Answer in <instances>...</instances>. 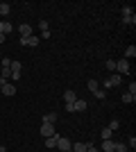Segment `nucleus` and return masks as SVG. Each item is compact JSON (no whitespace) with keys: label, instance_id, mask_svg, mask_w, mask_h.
<instances>
[{"label":"nucleus","instance_id":"35","mask_svg":"<svg viewBox=\"0 0 136 152\" xmlns=\"http://www.w3.org/2000/svg\"><path fill=\"white\" fill-rule=\"evenodd\" d=\"M0 89H2V86H0Z\"/></svg>","mask_w":136,"mask_h":152},{"label":"nucleus","instance_id":"1","mask_svg":"<svg viewBox=\"0 0 136 152\" xmlns=\"http://www.w3.org/2000/svg\"><path fill=\"white\" fill-rule=\"evenodd\" d=\"M116 73L120 77L127 75V73H129V59H118V61H116Z\"/></svg>","mask_w":136,"mask_h":152},{"label":"nucleus","instance_id":"32","mask_svg":"<svg viewBox=\"0 0 136 152\" xmlns=\"http://www.w3.org/2000/svg\"><path fill=\"white\" fill-rule=\"evenodd\" d=\"M0 43H5V34L2 32H0Z\"/></svg>","mask_w":136,"mask_h":152},{"label":"nucleus","instance_id":"9","mask_svg":"<svg viewBox=\"0 0 136 152\" xmlns=\"http://www.w3.org/2000/svg\"><path fill=\"white\" fill-rule=\"evenodd\" d=\"M0 93H2V95H16V86H14L12 82H7V84H2Z\"/></svg>","mask_w":136,"mask_h":152},{"label":"nucleus","instance_id":"23","mask_svg":"<svg viewBox=\"0 0 136 152\" xmlns=\"http://www.w3.org/2000/svg\"><path fill=\"white\" fill-rule=\"evenodd\" d=\"M93 95H95L97 100H104V98H107V91H102V89H97V91H95V93H93Z\"/></svg>","mask_w":136,"mask_h":152},{"label":"nucleus","instance_id":"20","mask_svg":"<svg viewBox=\"0 0 136 152\" xmlns=\"http://www.w3.org/2000/svg\"><path fill=\"white\" fill-rule=\"evenodd\" d=\"M73 152H86V143H73Z\"/></svg>","mask_w":136,"mask_h":152},{"label":"nucleus","instance_id":"26","mask_svg":"<svg viewBox=\"0 0 136 152\" xmlns=\"http://www.w3.org/2000/svg\"><path fill=\"white\" fill-rule=\"evenodd\" d=\"M127 148H132V150L136 148V136H129V139H127Z\"/></svg>","mask_w":136,"mask_h":152},{"label":"nucleus","instance_id":"28","mask_svg":"<svg viewBox=\"0 0 136 152\" xmlns=\"http://www.w3.org/2000/svg\"><path fill=\"white\" fill-rule=\"evenodd\" d=\"M86 152H100V150H97L93 143H86Z\"/></svg>","mask_w":136,"mask_h":152},{"label":"nucleus","instance_id":"6","mask_svg":"<svg viewBox=\"0 0 136 152\" xmlns=\"http://www.w3.org/2000/svg\"><path fill=\"white\" fill-rule=\"evenodd\" d=\"M20 43L27 45V48H34V45H39V43H41V39L32 34V37H27V39H20Z\"/></svg>","mask_w":136,"mask_h":152},{"label":"nucleus","instance_id":"5","mask_svg":"<svg viewBox=\"0 0 136 152\" xmlns=\"http://www.w3.org/2000/svg\"><path fill=\"white\" fill-rule=\"evenodd\" d=\"M41 136H45V139H50V136H55V125H48V123H41Z\"/></svg>","mask_w":136,"mask_h":152},{"label":"nucleus","instance_id":"21","mask_svg":"<svg viewBox=\"0 0 136 152\" xmlns=\"http://www.w3.org/2000/svg\"><path fill=\"white\" fill-rule=\"evenodd\" d=\"M123 102H127V104H134V102H136V95L125 93V95H123Z\"/></svg>","mask_w":136,"mask_h":152},{"label":"nucleus","instance_id":"13","mask_svg":"<svg viewBox=\"0 0 136 152\" xmlns=\"http://www.w3.org/2000/svg\"><path fill=\"white\" fill-rule=\"evenodd\" d=\"M57 116H59V114L50 111V114H45V116H43V123H48V125H55V123H57Z\"/></svg>","mask_w":136,"mask_h":152},{"label":"nucleus","instance_id":"7","mask_svg":"<svg viewBox=\"0 0 136 152\" xmlns=\"http://www.w3.org/2000/svg\"><path fill=\"white\" fill-rule=\"evenodd\" d=\"M86 107H89V102L82 100V98H77V100L73 102V111H86Z\"/></svg>","mask_w":136,"mask_h":152},{"label":"nucleus","instance_id":"11","mask_svg":"<svg viewBox=\"0 0 136 152\" xmlns=\"http://www.w3.org/2000/svg\"><path fill=\"white\" fill-rule=\"evenodd\" d=\"M0 32L7 37V34H12V32H14V25H12V23H7V20H0Z\"/></svg>","mask_w":136,"mask_h":152},{"label":"nucleus","instance_id":"16","mask_svg":"<svg viewBox=\"0 0 136 152\" xmlns=\"http://www.w3.org/2000/svg\"><path fill=\"white\" fill-rule=\"evenodd\" d=\"M86 86H89L91 93H95V91L100 89V82H97V80H89V84H86Z\"/></svg>","mask_w":136,"mask_h":152},{"label":"nucleus","instance_id":"25","mask_svg":"<svg viewBox=\"0 0 136 152\" xmlns=\"http://www.w3.org/2000/svg\"><path fill=\"white\" fill-rule=\"evenodd\" d=\"M39 27H41V32H48V30H50V23H48V20H41Z\"/></svg>","mask_w":136,"mask_h":152},{"label":"nucleus","instance_id":"31","mask_svg":"<svg viewBox=\"0 0 136 152\" xmlns=\"http://www.w3.org/2000/svg\"><path fill=\"white\" fill-rule=\"evenodd\" d=\"M9 66H12V59L5 57V59H2V68H9Z\"/></svg>","mask_w":136,"mask_h":152},{"label":"nucleus","instance_id":"14","mask_svg":"<svg viewBox=\"0 0 136 152\" xmlns=\"http://www.w3.org/2000/svg\"><path fill=\"white\" fill-rule=\"evenodd\" d=\"M113 148H116V143L113 141H102V152H113Z\"/></svg>","mask_w":136,"mask_h":152},{"label":"nucleus","instance_id":"3","mask_svg":"<svg viewBox=\"0 0 136 152\" xmlns=\"http://www.w3.org/2000/svg\"><path fill=\"white\" fill-rule=\"evenodd\" d=\"M73 148V143L68 139H64V136H59L57 139V148H55V150H59V152H68Z\"/></svg>","mask_w":136,"mask_h":152},{"label":"nucleus","instance_id":"2","mask_svg":"<svg viewBox=\"0 0 136 152\" xmlns=\"http://www.w3.org/2000/svg\"><path fill=\"white\" fill-rule=\"evenodd\" d=\"M120 82H123V77L118 75V73H113L109 80H104V89H113V86H120Z\"/></svg>","mask_w":136,"mask_h":152},{"label":"nucleus","instance_id":"34","mask_svg":"<svg viewBox=\"0 0 136 152\" xmlns=\"http://www.w3.org/2000/svg\"><path fill=\"white\" fill-rule=\"evenodd\" d=\"M68 152H73V150H68Z\"/></svg>","mask_w":136,"mask_h":152},{"label":"nucleus","instance_id":"24","mask_svg":"<svg viewBox=\"0 0 136 152\" xmlns=\"http://www.w3.org/2000/svg\"><path fill=\"white\" fill-rule=\"evenodd\" d=\"M107 127H109L111 132H116L118 127H120V121H111V123H109V125H107Z\"/></svg>","mask_w":136,"mask_h":152},{"label":"nucleus","instance_id":"15","mask_svg":"<svg viewBox=\"0 0 136 152\" xmlns=\"http://www.w3.org/2000/svg\"><path fill=\"white\" fill-rule=\"evenodd\" d=\"M9 9H12V7L7 5V2H0V18H2V20H5V16L9 14Z\"/></svg>","mask_w":136,"mask_h":152},{"label":"nucleus","instance_id":"12","mask_svg":"<svg viewBox=\"0 0 136 152\" xmlns=\"http://www.w3.org/2000/svg\"><path fill=\"white\" fill-rule=\"evenodd\" d=\"M57 139H59V134H55V136H50V139H45V148H48V150H55V148H57Z\"/></svg>","mask_w":136,"mask_h":152},{"label":"nucleus","instance_id":"30","mask_svg":"<svg viewBox=\"0 0 136 152\" xmlns=\"http://www.w3.org/2000/svg\"><path fill=\"white\" fill-rule=\"evenodd\" d=\"M132 14H134V12H132V7H123V16H132Z\"/></svg>","mask_w":136,"mask_h":152},{"label":"nucleus","instance_id":"4","mask_svg":"<svg viewBox=\"0 0 136 152\" xmlns=\"http://www.w3.org/2000/svg\"><path fill=\"white\" fill-rule=\"evenodd\" d=\"M9 70H12V77H9V80H20V70H23V66H20V61H12V66H9Z\"/></svg>","mask_w":136,"mask_h":152},{"label":"nucleus","instance_id":"22","mask_svg":"<svg viewBox=\"0 0 136 152\" xmlns=\"http://www.w3.org/2000/svg\"><path fill=\"white\" fill-rule=\"evenodd\" d=\"M129 148H127V143H116V148H113V152H127Z\"/></svg>","mask_w":136,"mask_h":152},{"label":"nucleus","instance_id":"10","mask_svg":"<svg viewBox=\"0 0 136 152\" xmlns=\"http://www.w3.org/2000/svg\"><path fill=\"white\" fill-rule=\"evenodd\" d=\"M75 100H77V93H75L73 89H68V91L64 93V102H66V104H73Z\"/></svg>","mask_w":136,"mask_h":152},{"label":"nucleus","instance_id":"18","mask_svg":"<svg viewBox=\"0 0 136 152\" xmlns=\"http://www.w3.org/2000/svg\"><path fill=\"white\" fill-rule=\"evenodd\" d=\"M123 25H136V16H123Z\"/></svg>","mask_w":136,"mask_h":152},{"label":"nucleus","instance_id":"19","mask_svg":"<svg viewBox=\"0 0 136 152\" xmlns=\"http://www.w3.org/2000/svg\"><path fill=\"white\" fill-rule=\"evenodd\" d=\"M100 136H102V141H109V139H111V136H113V132H111L109 127H104L102 132H100Z\"/></svg>","mask_w":136,"mask_h":152},{"label":"nucleus","instance_id":"33","mask_svg":"<svg viewBox=\"0 0 136 152\" xmlns=\"http://www.w3.org/2000/svg\"><path fill=\"white\" fill-rule=\"evenodd\" d=\"M0 152H7V150H5V145H0Z\"/></svg>","mask_w":136,"mask_h":152},{"label":"nucleus","instance_id":"8","mask_svg":"<svg viewBox=\"0 0 136 152\" xmlns=\"http://www.w3.org/2000/svg\"><path fill=\"white\" fill-rule=\"evenodd\" d=\"M18 32H20V39H27V37H32L34 32H32V25H18Z\"/></svg>","mask_w":136,"mask_h":152},{"label":"nucleus","instance_id":"17","mask_svg":"<svg viewBox=\"0 0 136 152\" xmlns=\"http://www.w3.org/2000/svg\"><path fill=\"white\" fill-rule=\"evenodd\" d=\"M134 57H136V45H129L125 50V59H134Z\"/></svg>","mask_w":136,"mask_h":152},{"label":"nucleus","instance_id":"27","mask_svg":"<svg viewBox=\"0 0 136 152\" xmlns=\"http://www.w3.org/2000/svg\"><path fill=\"white\" fill-rule=\"evenodd\" d=\"M127 93L136 95V82H134V80H132V82H129V89H127Z\"/></svg>","mask_w":136,"mask_h":152},{"label":"nucleus","instance_id":"29","mask_svg":"<svg viewBox=\"0 0 136 152\" xmlns=\"http://www.w3.org/2000/svg\"><path fill=\"white\" fill-rule=\"evenodd\" d=\"M107 68H109V70H116V61H113V59H109V61H107Z\"/></svg>","mask_w":136,"mask_h":152}]
</instances>
